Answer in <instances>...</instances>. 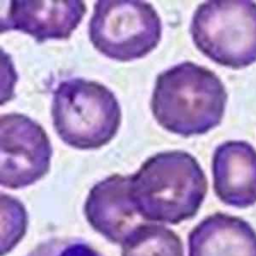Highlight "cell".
Wrapping results in <instances>:
<instances>
[{
  "label": "cell",
  "mask_w": 256,
  "mask_h": 256,
  "mask_svg": "<svg viewBox=\"0 0 256 256\" xmlns=\"http://www.w3.org/2000/svg\"><path fill=\"white\" fill-rule=\"evenodd\" d=\"M207 190L208 181L201 165L183 150L158 152L130 175L131 201L147 221L175 225L193 218Z\"/></svg>",
  "instance_id": "cell-1"
},
{
  "label": "cell",
  "mask_w": 256,
  "mask_h": 256,
  "mask_svg": "<svg viewBox=\"0 0 256 256\" xmlns=\"http://www.w3.org/2000/svg\"><path fill=\"white\" fill-rule=\"evenodd\" d=\"M227 100L225 85L212 70L183 61L157 75L150 108L162 128L189 137L217 127Z\"/></svg>",
  "instance_id": "cell-2"
},
{
  "label": "cell",
  "mask_w": 256,
  "mask_h": 256,
  "mask_svg": "<svg viewBox=\"0 0 256 256\" xmlns=\"http://www.w3.org/2000/svg\"><path fill=\"white\" fill-rule=\"evenodd\" d=\"M55 132L68 146L90 150L109 143L121 124V107L104 84L82 77L65 79L53 90Z\"/></svg>",
  "instance_id": "cell-3"
},
{
  "label": "cell",
  "mask_w": 256,
  "mask_h": 256,
  "mask_svg": "<svg viewBox=\"0 0 256 256\" xmlns=\"http://www.w3.org/2000/svg\"><path fill=\"white\" fill-rule=\"evenodd\" d=\"M189 31L196 48L221 66L239 70L256 62V2H202Z\"/></svg>",
  "instance_id": "cell-4"
},
{
  "label": "cell",
  "mask_w": 256,
  "mask_h": 256,
  "mask_svg": "<svg viewBox=\"0 0 256 256\" xmlns=\"http://www.w3.org/2000/svg\"><path fill=\"white\" fill-rule=\"evenodd\" d=\"M88 36L101 54L127 62L156 48L162 36V22L149 2L101 0L93 5Z\"/></svg>",
  "instance_id": "cell-5"
},
{
  "label": "cell",
  "mask_w": 256,
  "mask_h": 256,
  "mask_svg": "<svg viewBox=\"0 0 256 256\" xmlns=\"http://www.w3.org/2000/svg\"><path fill=\"white\" fill-rule=\"evenodd\" d=\"M0 184L9 189L30 186L45 176L52 145L45 129L22 113L0 117Z\"/></svg>",
  "instance_id": "cell-6"
},
{
  "label": "cell",
  "mask_w": 256,
  "mask_h": 256,
  "mask_svg": "<svg viewBox=\"0 0 256 256\" xmlns=\"http://www.w3.org/2000/svg\"><path fill=\"white\" fill-rule=\"evenodd\" d=\"M129 185L130 175H109L90 188L84 203L89 225L114 244H122L144 220L131 201Z\"/></svg>",
  "instance_id": "cell-7"
},
{
  "label": "cell",
  "mask_w": 256,
  "mask_h": 256,
  "mask_svg": "<svg viewBox=\"0 0 256 256\" xmlns=\"http://www.w3.org/2000/svg\"><path fill=\"white\" fill-rule=\"evenodd\" d=\"M85 13L83 1L13 0L9 2L6 16L1 17V32L20 31L38 43L49 39H68Z\"/></svg>",
  "instance_id": "cell-8"
},
{
  "label": "cell",
  "mask_w": 256,
  "mask_h": 256,
  "mask_svg": "<svg viewBox=\"0 0 256 256\" xmlns=\"http://www.w3.org/2000/svg\"><path fill=\"white\" fill-rule=\"evenodd\" d=\"M213 190L218 199L232 207L256 204V149L244 140L219 144L211 161Z\"/></svg>",
  "instance_id": "cell-9"
},
{
  "label": "cell",
  "mask_w": 256,
  "mask_h": 256,
  "mask_svg": "<svg viewBox=\"0 0 256 256\" xmlns=\"http://www.w3.org/2000/svg\"><path fill=\"white\" fill-rule=\"evenodd\" d=\"M188 256H256V231L240 217L213 213L189 232Z\"/></svg>",
  "instance_id": "cell-10"
},
{
  "label": "cell",
  "mask_w": 256,
  "mask_h": 256,
  "mask_svg": "<svg viewBox=\"0 0 256 256\" xmlns=\"http://www.w3.org/2000/svg\"><path fill=\"white\" fill-rule=\"evenodd\" d=\"M121 256H184L181 238L170 228L141 223L121 244Z\"/></svg>",
  "instance_id": "cell-11"
},
{
  "label": "cell",
  "mask_w": 256,
  "mask_h": 256,
  "mask_svg": "<svg viewBox=\"0 0 256 256\" xmlns=\"http://www.w3.org/2000/svg\"><path fill=\"white\" fill-rule=\"evenodd\" d=\"M1 256H5L21 241L28 226L25 206L19 199L1 193Z\"/></svg>",
  "instance_id": "cell-12"
},
{
  "label": "cell",
  "mask_w": 256,
  "mask_h": 256,
  "mask_svg": "<svg viewBox=\"0 0 256 256\" xmlns=\"http://www.w3.org/2000/svg\"><path fill=\"white\" fill-rule=\"evenodd\" d=\"M27 256H102L82 239H51L38 244Z\"/></svg>",
  "instance_id": "cell-13"
}]
</instances>
